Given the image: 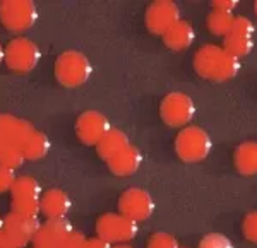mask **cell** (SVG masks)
<instances>
[{"instance_id": "obj_1", "label": "cell", "mask_w": 257, "mask_h": 248, "mask_svg": "<svg viewBox=\"0 0 257 248\" xmlns=\"http://www.w3.org/2000/svg\"><path fill=\"white\" fill-rule=\"evenodd\" d=\"M194 69L202 79L225 82L233 79L240 70V60L218 45H206L199 48L194 57Z\"/></svg>"}, {"instance_id": "obj_2", "label": "cell", "mask_w": 257, "mask_h": 248, "mask_svg": "<svg viewBox=\"0 0 257 248\" xmlns=\"http://www.w3.org/2000/svg\"><path fill=\"white\" fill-rule=\"evenodd\" d=\"M175 151L185 163H199L211 152V137L199 127H185L175 139Z\"/></svg>"}, {"instance_id": "obj_3", "label": "cell", "mask_w": 257, "mask_h": 248, "mask_svg": "<svg viewBox=\"0 0 257 248\" xmlns=\"http://www.w3.org/2000/svg\"><path fill=\"white\" fill-rule=\"evenodd\" d=\"M91 76V64L79 52H65L55 62V77L65 88H77Z\"/></svg>"}, {"instance_id": "obj_4", "label": "cell", "mask_w": 257, "mask_h": 248, "mask_svg": "<svg viewBox=\"0 0 257 248\" xmlns=\"http://www.w3.org/2000/svg\"><path fill=\"white\" fill-rule=\"evenodd\" d=\"M38 12L33 2L6 0L0 4V21L12 33H23L36 23Z\"/></svg>"}, {"instance_id": "obj_5", "label": "cell", "mask_w": 257, "mask_h": 248, "mask_svg": "<svg viewBox=\"0 0 257 248\" xmlns=\"http://www.w3.org/2000/svg\"><path fill=\"white\" fill-rule=\"evenodd\" d=\"M98 238L111 243L131 241L138 234V222L123 214H105L96 221Z\"/></svg>"}, {"instance_id": "obj_6", "label": "cell", "mask_w": 257, "mask_h": 248, "mask_svg": "<svg viewBox=\"0 0 257 248\" xmlns=\"http://www.w3.org/2000/svg\"><path fill=\"white\" fill-rule=\"evenodd\" d=\"M40 57L38 47L28 38L12 40L4 50V60L14 72H30L38 65Z\"/></svg>"}, {"instance_id": "obj_7", "label": "cell", "mask_w": 257, "mask_h": 248, "mask_svg": "<svg viewBox=\"0 0 257 248\" xmlns=\"http://www.w3.org/2000/svg\"><path fill=\"white\" fill-rule=\"evenodd\" d=\"M196 106L192 98L184 93H172L161 101L160 115L170 127H185L194 118Z\"/></svg>"}, {"instance_id": "obj_8", "label": "cell", "mask_w": 257, "mask_h": 248, "mask_svg": "<svg viewBox=\"0 0 257 248\" xmlns=\"http://www.w3.org/2000/svg\"><path fill=\"white\" fill-rule=\"evenodd\" d=\"M120 214L131 217L132 221H146L155 210V202L146 190L128 188L118 198Z\"/></svg>"}, {"instance_id": "obj_9", "label": "cell", "mask_w": 257, "mask_h": 248, "mask_svg": "<svg viewBox=\"0 0 257 248\" xmlns=\"http://www.w3.org/2000/svg\"><path fill=\"white\" fill-rule=\"evenodd\" d=\"M40 226L38 217H24L14 212L4 217V233L7 234L14 248H24L28 243L33 241Z\"/></svg>"}, {"instance_id": "obj_10", "label": "cell", "mask_w": 257, "mask_h": 248, "mask_svg": "<svg viewBox=\"0 0 257 248\" xmlns=\"http://www.w3.org/2000/svg\"><path fill=\"white\" fill-rule=\"evenodd\" d=\"M177 21H180V9L175 2L170 0L151 4L146 11V26L155 35L163 36Z\"/></svg>"}, {"instance_id": "obj_11", "label": "cell", "mask_w": 257, "mask_h": 248, "mask_svg": "<svg viewBox=\"0 0 257 248\" xmlns=\"http://www.w3.org/2000/svg\"><path fill=\"white\" fill-rule=\"evenodd\" d=\"M77 137L88 146H98V142L110 132V122L99 111H86L77 118Z\"/></svg>"}, {"instance_id": "obj_12", "label": "cell", "mask_w": 257, "mask_h": 248, "mask_svg": "<svg viewBox=\"0 0 257 248\" xmlns=\"http://www.w3.org/2000/svg\"><path fill=\"white\" fill-rule=\"evenodd\" d=\"M72 231V226L65 217L48 219L43 226H40L38 233L33 238V245L35 248H59Z\"/></svg>"}, {"instance_id": "obj_13", "label": "cell", "mask_w": 257, "mask_h": 248, "mask_svg": "<svg viewBox=\"0 0 257 248\" xmlns=\"http://www.w3.org/2000/svg\"><path fill=\"white\" fill-rule=\"evenodd\" d=\"M35 127L30 122L12 115H0V139L23 149L24 142L31 137Z\"/></svg>"}, {"instance_id": "obj_14", "label": "cell", "mask_w": 257, "mask_h": 248, "mask_svg": "<svg viewBox=\"0 0 257 248\" xmlns=\"http://www.w3.org/2000/svg\"><path fill=\"white\" fill-rule=\"evenodd\" d=\"M70 209V198L62 190H48L40 198V212L48 219L65 217Z\"/></svg>"}, {"instance_id": "obj_15", "label": "cell", "mask_w": 257, "mask_h": 248, "mask_svg": "<svg viewBox=\"0 0 257 248\" xmlns=\"http://www.w3.org/2000/svg\"><path fill=\"white\" fill-rule=\"evenodd\" d=\"M108 163V168L111 173L118 176H128L132 173H136L141 166V152L138 147L134 146H128L125 149L115 154L113 158L106 161Z\"/></svg>"}, {"instance_id": "obj_16", "label": "cell", "mask_w": 257, "mask_h": 248, "mask_svg": "<svg viewBox=\"0 0 257 248\" xmlns=\"http://www.w3.org/2000/svg\"><path fill=\"white\" fill-rule=\"evenodd\" d=\"M196 33H194L192 24L187 21H177L170 30L163 35V41L168 48L172 50H185L192 45Z\"/></svg>"}, {"instance_id": "obj_17", "label": "cell", "mask_w": 257, "mask_h": 248, "mask_svg": "<svg viewBox=\"0 0 257 248\" xmlns=\"http://www.w3.org/2000/svg\"><path fill=\"white\" fill-rule=\"evenodd\" d=\"M235 166L242 175H257V142H242L235 151Z\"/></svg>"}, {"instance_id": "obj_18", "label": "cell", "mask_w": 257, "mask_h": 248, "mask_svg": "<svg viewBox=\"0 0 257 248\" xmlns=\"http://www.w3.org/2000/svg\"><path fill=\"white\" fill-rule=\"evenodd\" d=\"M128 146V139L122 130L117 129H110L108 134L105 135L101 140L98 142V154L103 159H111L115 154H118L122 149H125Z\"/></svg>"}, {"instance_id": "obj_19", "label": "cell", "mask_w": 257, "mask_h": 248, "mask_svg": "<svg viewBox=\"0 0 257 248\" xmlns=\"http://www.w3.org/2000/svg\"><path fill=\"white\" fill-rule=\"evenodd\" d=\"M50 151V140L45 134L41 132H33L31 137L24 142L23 146V154L24 159H31V161H38L41 158L47 156V152Z\"/></svg>"}, {"instance_id": "obj_20", "label": "cell", "mask_w": 257, "mask_h": 248, "mask_svg": "<svg viewBox=\"0 0 257 248\" xmlns=\"http://www.w3.org/2000/svg\"><path fill=\"white\" fill-rule=\"evenodd\" d=\"M254 47V40L250 36H242V35H235V33H228L225 36V48L230 55H233L235 59L240 57H247L252 52Z\"/></svg>"}, {"instance_id": "obj_21", "label": "cell", "mask_w": 257, "mask_h": 248, "mask_svg": "<svg viewBox=\"0 0 257 248\" xmlns=\"http://www.w3.org/2000/svg\"><path fill=\"white\" fill-rule=\"evenodd\" d=\"M11 193L12 198H41V187L31 176H19L12 185Z\"/></svg>"}, {"instance_id": "obj_22", "label": "cell", "mask_w": 257, "mask_h": 248, "mask_svg": "<svg viewBox=\"0 0 257 248\" xmlns=\"http://www.w3.org/2000/svg\"><path fill=\"white\" fill-rule=\"evenodd\" d=\"M24 163L23 149L14 146V144L7 142V140L0 139V164L7 168H19Z\"/></svg>"}, {"instance_id": "obj_23", "label": "cell", "mask_w": 257, "mask_h": 248, "mask_svg": "<svg viewBox=\"0 0 257 248\" xmlns=\"http://www.w3.org/2000/svg\"><path fill=\"white\" fill-rule=\"evenodd\" d=\"M233 14L230 12H219L213 11L208 16V28L213 35L216 36H226L231 30V24H233Z\"/></svg>"}, {"instance_id": "obj_24", "label": "cell", "mask_w": 257, "mask_h": 248, "mask_svg": "<svg viewBox=\"0 0 257 248\" xmlns=\"http://www.w3.org/2000/svg\"><path fill=\"white\" fill-rule=\"evenodd\" d=\"M12 212L24 217H38L40 198H12Z\"/></svg>"}, {"instance_id": "obj_25", "label": "cell", "mask_w": 257, "mask_h": 248, "mask_svg": "<svg viewBox=\"0 0 257 248\" xmlns=\"http://www.w3.org/2000/svg\"><path fill=\"white\" fill-rule=\"evenodd\" d=\"M199 248H233V243H231L225 234L211 233L201 239Z\"/></svg>"}, {"instance_id": "obj_26", "label": "cell", "mask_w": 257, "mask_h": 248, "mask_svg": "<svg viewBox=\"0 0 257 248\" xmlns=\"http://www.w3.org/2000/svg\"><path fill=\"white\" fill-rule=\"evenodd\" d=\"M242 231H243V236H245L248 241L257 243V210H252V212H248L247 216L243 217Z\"/></svg>"}, {"instance_id": "obj_27", "label": "cell", "mask_w": 257, "mask_h": 248, "mask_svg": "<svg viewBox=\"0 0 257 248\" xmlns=\"http://www.w3.org/2000/svg\"><path fill=\"white\" fill-rule=\"evenodd\" d=\"M148 248H180L175 236L168 233H156L155 236H151L148 243Z\"/></svg>"}, {"instance_id": "obj_28", "label": "cell", "mask_w": 257, "mask_h": 248, "mask_svg": "<svg viewBox=\"0 0 257 248\" xmlns=\"http://www.w3.org/2000/svg\"><path fill=\"white\" fill-rule=\"evenodd\" d=\"M254 24H252L250 19L247 18H235L233 24H231L230 33H235V35H242V36H250L254 35Z\"/></svg>"}, {"instance_id": "obj_29", "label": "cell", "mask_w": 257, "mask_h": 248, "mask_svg": "<svg viewBox=\"0 0 257 248\" xmlns=\"http://www.w3.org/2000/svg\"><path fill=\"white\" fill-rule=\"evenodd\" d=\"M14 181H16L14 169L7 168V166H2V164H0V193L11 190L12 185H14Z\"/></svg>"}, {"instance_id": "obj_30", "label": "cell", "mask_w": 257, "mask_h": 248, "mask_svg": "<svg viewBox=\"0 0 257 248\" xmlns=\"http://www.w3.org/2000/svg\"><path fill=\"white\" fill-rule=\"evenodd\" d=\"M59 248H86V238L77 231H72L69 234V238Z\"/></svg>"}, {"instance_id": "obj_31", "label": "cell", "mask_w": 257, "mask_h": 248, "mask_svg": "<svg viewBox=\"0 0 257 248\" xmlns=\"http://www.w3.org/2000/svg\"><path fill=\"white\" fill-rule=\"evenodd\" d=\"M235 7H237L235 0H216V2H213V11H219V12H230V14H233Z\"/></svg>"}, {"instance_id": "obj_32", "label": "cell", "mask_w": 257, "mask_h": 248, "mask_svg": "<svg viewBox=\"0 0 257 248\" xmlns=\"http://www.w3.org/2000/svg\"><path fill=\"white\" fill-rule=\"evenodd\" d=\"M86 248H111V245L108 241L101 238H91V239H86Z\"/></svg>"}, {"instance_id": "obj_33", "label": "cell", "mask_w": 257, "mask_h": 248, "mask_svg": "<svg viewBox=\"0 0 257 248\" xmlns=\"http://www.w3.org/2000/svg\"><path fill=\"white\" fill-rule=\"evenodd\" d=\"M0 248H14V245H12L11 239L7 238V234L4 231H0Z\"/></svg>"}, {"instance_id": "obj_34", "label": "cell", "mask_w": 257, "mask_h": 248, "mask_svg": "<svg viewBox=\"0 0 257 248\" xmlns=\"http://www.w3.org/2000/svg\"><path fill=\"white\" fill-rule=\"evenodd\" d=\"M4 62V48H2V45H0V64Z\"/></svg>"}, {"instance_id": "obj_35", "label": "cell", "mask_w": 257, "mask_h": 248, "mask_svg": "<svg viewBox=\"0 0 257 248\" xmlns=\"http://www.w3.org/2000/svg\"><path fill=\"white\" fill-rule=\"evenodd\" d=\"M0 231H4V219L0 217Z\"/></svg>"}, {"instance_id": "obj_36", "label": "cell", "mask_w": 257, "mask_h": 248, "mask_svg": "<svg viewBox=\"0 0 257 248\" xmlns=\"http://www.w3.org/2000/svg\"><path fill=\"white\" fill-rule=\"evenodd\" d=\"M115 248H132V246H128V245H118V246H115Z\"/></svg>"}, {"instance_id": "obj_37", "label": "cell", "mask_w": 257, "mask_h": 248, "mask_svg": "<svg viewBox=\"0 0 257 248\" xmlns=\"http://www.w3.org/2000/svg\"><path fill=\"white\" fill-rule=\"evenodd\" d=\"M254 9H255V14H257V2H255V6H254Z\"/></svg>"}]
</instances>
